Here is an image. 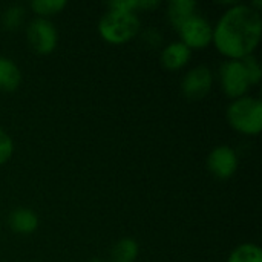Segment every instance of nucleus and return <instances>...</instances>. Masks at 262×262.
Instances as JSON below:
<instances>
[{
    "mask_svg": "<svg viewBox=\"0 0 262 262\" xmlns=\"http://www.w3.org/2000/svg\"><path fill=\"white\" fill-rule=\"evenodd\" d=\"M190 58H192V51L186 45H183L180 40L166 45L160 54L161 64L169 71H180L186 68Z\"/></svg>",
    "mask_w": 262,
    "mask_h": 262,
    "instance_id": "1a4fd4ad",
    "label": "nucleus"
},
{
    "mask_svg": "<svg viewBox=\"0 0 262 262\" xmlns=\"http://www.w3.org/2000/svg\"><path fill=\"white\" fill-rule=\"evenodd\" d=\"M21 83V71L17 63L5 55H0V92H14Z\"/></svg>",
    "mask_w": 262,
    "mask_h": 262,
    "instance_id": "9b49d317",
    "label": "nucleus"
},
{
    "mask_svg": "<svg viewBox=\"0 0 262 262\" xmlns=\"http://www.w3.org/2000/svg\"><path fill=\"white\" fill-rule=\"evenodd\" d=\"M26 18V9L21 5H9L2 12V26L6 31H15L18 29Z\"/></svg>",
    "mask_w": 262,
    "mask_h": 262,
    "instance_id": "2eb2a0df",
    "label": "nucleus"
},
{
    "mask_svg": "<svg viewBox=\"0 0 262 262\" xmlns=\"http://www.w3.org/2000/svg\"><path fill=\"white\" fill-rule=\"evenodd\" d=\"M38 216L34 210L26 209V207H18L14 209L9 216H8V226L9 229L21 236H28L32 235L37 229H38Z\"/></svg>",
    "mask_w": 262,
    "mask_h": 262,
    "instance_id": "9d476101",
    "label": "nucleus"
},
{
    "mask_svg": "<svg viewBox=\"0 0 262 262\" xmlns=\"http://www.w3.org/2000/svg\"><path fill=\"white\" fill-rule=\"evenodd\" d=\"M227 262H262L261 247L255 243H243L230 252Z\"/></svg>",
    "mask_w": 262,
    "mask_h": 262,
    "instance_id": "4468645a",
    "label": "nucleus"
},
{
    "mask_svg": "<svg viewBox=\"0 0 262 262\" xmlns=\"http://www.w3.org/2000/svg\"><path fill=\"white\" fill-rule=\"evenodd\" d=\"M213 88V72L206 64H198L184 74L181 80V92L190 101L206 98Z\"/></svg>",
    "mask_w": 262,
    "mask_h": 262,
    "instance_id": "0eeeda50",
    "label": "nucleus"
},
{
    "mask_svg": "<svg viewBox=\"0 0 262 262\" xmlns=\"http://www.w3.org/2000/svg\"><path fill=\"white\" fill-rule=\"evenodd\" d=\"M66 6L68 3L64 0H34L29 5L32 12L37 14V17L40 18H49L52 15H57Z\"/></svg>",
    "mask_w": 262,
    "mask_h": 262,
    "instance_id": "dca6fc26",
    "label": "nucleus"
},
{
    "mask_svg": "<svg viewBox=\"0 0 262 262\" xmlns=\"http://www.w3.org/2000/svg\"><path fill=\"white\" fill-rule=\"evenodd\" d=\"M89 262H104V261H103V259H100V258H92Z\"/></svg>",
    "mask_w": 262,
    "mask_h": 262,
    "instance_id": "6ab92c4d",
    "label": "nucleus"
},
{
    "mask_svg": "<svg viewBox=\"0 0 262 262\" xmlns=\"http://www.w3.org/2000/svg\"><path fill=\"white\" fill-rule=\"evenodd\" d=\"M198 3L193 0H172L167 5V17L173 29L177 31L189 17L196 14Z\"/></svg>",
    "mask_w": 262,
    "mask_h": 262,
    "instance_id": "f8f14e48",
    "label": "nucleus"
},
{
    "mask_svg": "<svg viewBox=\"0 0 262 262\" xmlns=\"http://www.w3.org/2000/svg\"><path fill=\"white\" fill-rule=\"evenodd\" d=\"M238 167H239V157L236 150L227 144L216 146L207 157L209 172L220 180L232 178L236 173Z\"/></svg>",
    "mask_w": 262,
    "mask_h": 262,
    "instance_id": "6e6552de",
    "label": "nucleus"
},
{
    "mask_svg": "<svg viewBox=\"0 0 262 262\" xmlns=\"http://www.w3.org/2000/svg\"><path fill=\"white\" fill-rule=\"evenodd\" d=\"M177 32L180 35V41L190 51L204 49L212 43L213 26L204 15L193 14L177 29Z\"/></svg>",
    "mask_w": 262,
    "mask_h": 262,
    "instance_id": "39448f33",
    "label": "nucleus"
},
{
    "mask_svg": "<svg viewBox=\"0 0 262 262\" xmlns=\"http://www.w3.org/2000/svg\"><path fill=\"white\" fill-rule=\"evenodd\" d=\"M262 35L261 12L249 3H233L213 26L212 43L227 60H243L253 55Z\"/></svg>",
    "mask_w": 262,
    "mask_h": 262,
    "instance_id": "f257e3e1",
    "label": "nucleus"
},
{
    "mask_svg": "<svg viewBox=\"0 0 262 262\" xmlns=\"http://www.w3.org/2000/svg\"><path fill=\"white\" fill-rule=\"evenodd\" d=\"M218 74H220V86L223 92L232 100L247 95L249 89L252 88L241 60L224 61L220 66Z\"/></svg>",
    "mask_w": 262,
    "mask_h": 262,
    "instance_id": "423d86ee",
    "label": "nucleus"
},
{
    "mask_svg": "<svg viewBox=\"0 0 262 262\" xmlns=\"http://www.w3.org/2000/svg\"><path fill=\"white\" fill-rule=\"evenodd\" d=\"M140 246L134 238H121L111 249V262H135Z\"/></svg>",
    "mask_w": 262,
    "mask_h": 262,
    "instance_id": "ddd939ff",
    "label": "nucleus"
},
{
    "mask_svg": "<svg viewBox=\"0 0 262 262\" xmlns=\"http://www.w3.org/2000/svg\"><path fill=\"white\" fill-rule=\"evenodd\" d=\"M100 37L109 45H124L132 41L141 31V18L137 12L109 9L100 17L97 25Z\"/></svg>",
    "mask_w": 262,
    "mask_h": 262,
    "instance_id": "f03ea898",
    "label": "nucleus"
},
{
    "mask_svg": "<svg viewBox=\"0 0 262 262\" xmlns=\"http://www.w3.org/2000/svg\"><path fill=\"white\" fill-rule=\"evenodd\" d=\"M241 61L244 64V69H246V74L249 77L250 86H258L261 83L262 78V68L259 60L255 55H249V57L243 58Z\"/></svg>",
    "mask_w": 262,
    "mask_h": 262,
    "instance_id": "f3484780",
    "label": "nucleus"
},
{
    "mask_svg": "<svg viewBox=\"0 0 262 262\" xmlns=\"http://www.w3.org/2000/svg\"><path fill=\"white\" fill-rule=\"evenodd\" d=\"M14 155V141L9 134L0 127V167L5 166Z\"/></svg>",
    "mask_w": 262,
    "mask_h": 262,
    "instance_id": "a211bd4d",
    "label": "nucleus"
},
{
    "mask_svg": "<svg viewBox=\"0 0 262 262\" xmlns=\"http://www.w3.org/2000/svg\"><path fill=\"white\" fill-rule=\"evenodd\" d=\"M29 48L38 55H49L58 45V31L49 18H34L26 28Z\"/></svg>",
    "mask_w": 262,
    "mask_h": 262,
    "instance_id": "20e7f679",
    "label": "nucleus"
},
{
    "mask_svg": "<svg viewBox=\"0 0 262 262\" xmlns=\"http://www.w3.org/2000/svg\"><path fill=\"white\" fill-rule=\"evenodd\" d=\"M226 117L230 127L238 134L256 137L262 129L261 100L250 95L232 100V103L227 106Z\"/></svg>",
    "mask_w": 262,
    "mask_h": 262,
    "instance_id": "7ed1b4c3",
    "label": "nucleus"
}]
</instances>
